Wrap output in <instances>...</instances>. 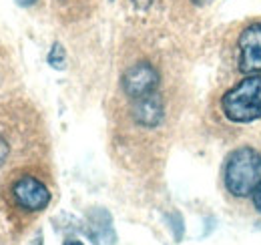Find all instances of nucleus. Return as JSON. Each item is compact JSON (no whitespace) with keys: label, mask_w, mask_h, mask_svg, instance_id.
Wrapping results in <instances>:
<instances>
[{"label":"nucleus","mask_w":261,"mask_h":245,"mask_svg":"<svg viewBox=\"0 0 261 245\" xmlns=\"http://www.w3.org/2000/svg\"><path fill=\"white\" fill-rule=\"evenodd\" d=\"M225 187L233 197H247L261 181V153L255 147L235 149L225 165Z\"/></svg>","instance_id":"1"},{"label":"nucleus","mask_w":261,"mask_h":245,"mask_svg":"<svg viewBox=\"0 0 261 245\" xmlns=\"http://www.w3.org/2000/svg\"><path fill=\"white\" fill-rule=\"evenodd\" d=\"M65 245H85L83 241H79V239H66Z\"/></svg>","instance_id":"12"},{"label":"nucleus","mask_w":261,"mask_h":245,"mask_svg":"<svg viewBox=\"0 0 261 245\" xmlns=\"http://www.w3.org/2000/svg\"><path fill=\"white\" fill-rule=\"evenodd\" d=\"M8 153H10V147H8V141L0 135V167L6 163V159H8Z\"/></svg>","instance_id":"8"},{"label":"nucleus","mask_w":261,"mask_h":245,"mask_svg":"<svg viewBox=\"0 0 261 245\" xmlns=\"http://www.w3.org/2000/svg\"><path fill=\"white\" fill-rule=\"evenodd\" d=\"M221 111L233 122L261 119V77L249 75L221 99Z\"/></svg>","instance_id":"2"},{"label":"nucleus","mask_w":261,"mask_h":245,"mask_svg":"<svg viewBox=\"0 0 261 245\" xmlns=\"http://www.w3.org/2000/svg\"><path fill=\"white\" fill-rule=\"evenodd\" d=\"M12 199L20 209L36 213L50 203V191L40 179H36L33 175H24L12 185Z\"/></svg>","instance_id":"3"},{"label":"nucleus","mask_w":261,"mask_h":245,"mask_svg":"<svg viewBox=\"0 0 261 245\" xmlns=\"http://www.w3.org/2000/svg\"><path fill=\"white\" fill-rule=\"evenodd\" d=\"M31 245H44V243H42V237H36V239H34Z\"/></svg>","instance_id":"13"},{"label":"nucleus","mask_w":261,"mask_h":245,"mask_svg":"<svg viewBox=\"0 0 261 245\" xmlns=\"http://www.w3.org/2000/svg\"><path fill=\"white\" fill-rule=\"evenodd\" d=\"M151 2H153V0H130V4H133L135 8H139V10L149 8V6H151Z\"/></svg>","instance_id":"10"},{"label":"nucleus","mask_w":261,"mask_h":245,"mask_svg":"<svg viewBox=\"0 0 261 245\" xmlns=\"http://www.w3.org/2000/svg\"><path fill=\"white\" fill-rule=\"evenodd\" d=\"M193 2H197V4H205V2H211V0H193Z\"/></svg>","instance_id":"14"},{"label":"nucleus","mask_w":261,"mask_h":245,"mask_svg":"<svg viewBox=\"0 0 261 245\" xmlns=\"http://www.w3.org/2000/svg\"><path fill=\"white\" fill-rule=\"evenodd\" d=\"M165 117V105L161 94L151 92L147 96H141L133 105V119L137 125L145 129H155L159 127Z\"/></svg>","instance_id":"6"},{"label":"nucleus","mask_w":261,"mask_h":245,"mask_svg":"<svg viewBox=\"0 0 261 245\" xmlns=\"http://www.w3.org/2000/svg\"><path fill=\"white\" fill-rule=\"evenodd\" d=\"M239 70L247 75L261 72V22L249 24L237 38Z\"/></svg>","instance_id":"5"},{"label":"nucleus","mask_w":261,"mask_h":245,"mask_svg":"<svg viewBox=\"0 0 261 245\" xmlns=\"http://www.w3.org/2000/svg\"><path fill=\"white\" fill-rule=\"evenodd\" d=\"M159 85V72L151 62H137L129 66L121 79V87L125 94L137 101L141 96H147L151 92L157 91Z\"/></svg>","instance_id":"4"},{"label":"nucleus","mask_w":261,"mask_h":245,"mask_svg":"<svg viewBox=\"0 0 261 245\" xmlns=\"http://www.w3.org/2000/svg\"><path fill=\"white\" fill-rule=\"evenodd\" d=\"M48 64L50 66H55V68H63L65 66V48H63V44H55L53 46V51H50V55H48Z\"/></svg>","instance_id":"7"},{"label":"nucleus","mask_w":261,"mask_h":245,"mask_svg":"<svg viewBox=\"0 0 261 245\" xmlns=\"http://www.w3.org/2000/svg\"><path fill=\"white\" fill-rule=\"evenodd\" d=\"M251 197H253V207H255V211H259L261 213V181L257 183L255 191L251 193Z\"/></svg>","instance_id":"9"},{"label":"nucleus","mask_w":261,"mask_h":245,"mask_svg":"<svg viewBox=\"0 0 261 245\" xmlns=\"http://www.w3.org/2000/svg\"><path fill=\"white\" fill-rule=\"evenodd\" d=\"M16 2H18L20 6H33L36 0H16Z\"/></svg>","instance_id":"11"}]
</instances>
